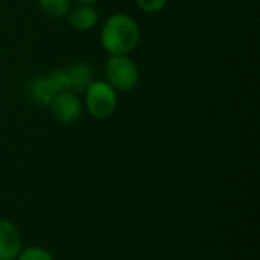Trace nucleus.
Wrapping results in <instances>:
<instances>
[{
  "label": "nucleus",
  "mask_w": 260,
  "mask_h": 260,
  "mask_svg": "<svg viewBox=\"0 0 260 260\" xmlns=\"http://www.w3.org/2000/svg\"><path fill=\"white\" fill-rule=\"evenodd\" d=\"M169 0H134V3L145 12H158L161 11Z\"/></svg>",
  "instance_id": "9b49d317"
},
{
  "label": "nucleus",
  "mask_w": 260,
  "mask_h": 260,
  "mask_svg": "<svg viewBox=\"0 0 260 260\" xmlns=\"http://www.w3.org/2000/svg\"><path fill=\"white\" fill-rule=\"evenodd\" d=\"M79 5H93V3H96L98 0H76Z\"/></svg>",
  "instance_id": "f8f14e48"
},
{
  "label": "nucleus",
  "mask_w": 260,
  "mask_h": 260,
  "mask_svg": "<svg viewBox=\"0 0 260 260\" xmlns=\"http://www.w3.org/2000/svg\"><path fill=\"white\" fill-rule=\"evenodd\" d=\"M140 41V29L137 21L123 12L113 14L107 18L101 32V43L111 55H128Z\"/></svg>",
  "instance_id": "f257e3e1"
},
{
  "label": "nucleus",
  "mask_w": 260,
  "mask_h": 260,
  "mask_svg": "<svg viewBox=\"0 0 260 260\" xmlns=\"http://www.w3.org/2000/svg\"><path fill=\"white\" fill-rule=\"evenodd\" d=\"M17 260H53V257L49 251H46L41 247H27L21 248Z\"/></svg>",
  "instance_id": "9d476101"
},
{
  "label": "nucleus",
  "mask_w": 260,
  "mask_h": 260,
  "mask_svg": "<svg viewBox=\"0 0 260 260\" xmlns=\"http://www.w3.org/2000/svg\"><path fill=\"white\" fill-rule=\"evenodd\" d=\"M67 90V76L62 69H53L43 75L34 76L27 84V96L40 107H49L59 93Z\"/></svg>",
  "instance_id": "f03ea898"
},
{
  "label": "nucleus",
  "mask_w": 260,
  "mask_h": 260,
  "mask_svg": "<svg viewBox=\"0 0 260 260\" xmlns=\"http://www.w3.org/2000/svg\"><path fill=\"white\" fill-rule=\"evenodd\" d=\"M49 107L53 117L62 125L75 123L82 114V102L79 101L76 93H72L69 90L59 93Z\"/></svg>",
  "instance_id": "39448f33"
},
{
  "label": "nucleus",
  "mask_w": 260,
  "mask_h": 260,
  "mask_svg": "<svg viewBox=\"0 0 260 260\" xmlns=\"http://www.w3.org/2000/svg\"><path fill=\"white\" fill-rule=\"evenodd\" d=\"M69 24L78 30H88L96 26L99 15L93 5H78L76 8L70 9L67 14Z\"/></svg>",
  "instance_id": "6e6552de"
},
{
  "label": "nucleus",
  "mask_w": 260,
  "mask_h": 260,
  "mask_svg": "<svg viewBox=\"0 0 260 260\" xmlns=\"http://www.w3.org/2000/svg\"><path fill=\"white\" fill-rule=\"evenodd\" d=\"M107 82L116 91H131L139 84V67L128 55H114L105 66Z\"/></svg>",
  "instance_id": "7ed1b4c3"
},
{
  "label": "nucleus",
  "mask_w": 260,
  "mask_h": 260,
  "mask_svg": "<svg viewBox=\"0 0 260 260\" xmlns=\"http://www.w3.org/2000/svg\"><path fill=\"white\" fill-rule=\"evenodd\" d=\"M37 3L47 17L59 18L69 14L72 0H37Z\"/></svg>",
  "instance_id": "1a4fd4ad"
},
{
  "label": "nucleus",
  "mask_w": 260,
  "mask_h": 260,
  "mask_svg": "<svg viewBox=\"0 0 260 260\" xmlns=\"http://www.w3.org/2000/svg\"><path fill=\"white\" fill-rule=\"evenodd\" d=\"M21 251V239L17 227L0 219V260H15Z\"/></svg>",
  "instance_id": "423d86ee"
},
{
  "label": "nucleus",
  "mask_w": 260,
  "mask_h": 260,
  "mask_svg": "<svg viewBox=\"0 0 260 260\" xmlns=\"http://www.w3.org/2000/svg\"><path fill=\"white\" fill-rule=\"evenodd\" d=\"M85 105L93 117L107 119L117 107V91L107 81H93L85 90Z\"/></svg>",
  "instance_id": "20e7f679"
},
{
  "label": "nucleus",
  "mask_w": 260,
  "mask_h": 260,
  "mask_svg": "<svg viewBox=\"0 0 260 260\" xmlns=\"http://www.w3.org/2000/svg\"><path fill=\"white\" fill-rule=\"evenodd\" d=\"M66 76H67L69 91H72V93H85L88 85L94 81V70L88 62L79 61V62L72 64L66 70Z\"/></svg>",
  "instance_id": "0eeeda50"
}]
</instances>
